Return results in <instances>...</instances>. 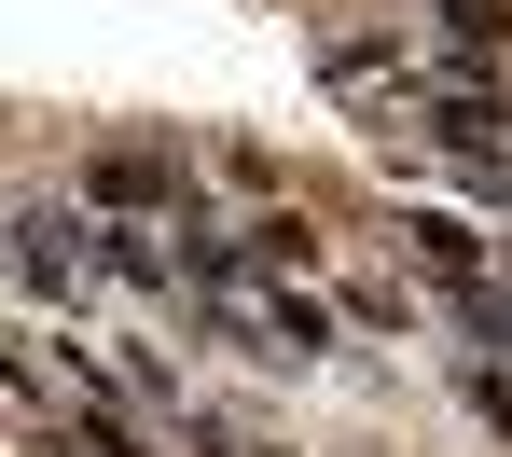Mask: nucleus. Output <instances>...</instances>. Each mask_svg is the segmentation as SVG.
<instances>
[{
    "label": "nucleus",
    "mask_w": 512,
    "mask_h": 457,
    "mask_svg": "<svg viewBox=\"0 0 512 457\" xmlns=\"http://www.w3.org/2000/svg\"><path fill=\"white\" fill-rule=\"evenodd\" d=\"M0 277H28V291L70 305V291L97 277V222H84V208H28V222L0 236Z\"/></svg>",
    "instance_id": "f257e3e1"
},
{
    "label": "nucleus",
    "mask_w": 512,
    "mask_h": 457,
    "mask_svg": "<svg viewBox=\"0 0 512 457\" xmlns=\"http://www.w3.org/2000/svg\"><path fill=\"white\" fill-rule=\"evenodd\" d=\"M84 194H97V208H180V153H167V139H97Z\"/></svg>",
    "instance_id": "f03ea898"
},
{
    "label": "nucleus",
    "mask_w": 512,
    "mask_h": 457,
    "mask_svg": "<svg viewBox=\"0 0 512 457\" xmlns=\"http://www.w3.org/2000/svg\"><path fill=\"white\" fill-rule=\"evenodd\" d=\"M402 236H416V264L443 277V291H485V236H471V222H443V208H402Z\"/></svg>",
    "instance_id": "7ed1b4c3"
},
{
    "label": "nucleus",
    "mask_w": 512,
    "mask_h": 457,
    "mask_svg": "<svg viewBox=\"0 0 512 457\" xmlns=\"http://www.w3.org/2000/svg\"><path fill=\"white\" fill-rule=\"evenodd\" d=\"M97 264H111V277H167V250H153L139 222H111V236H97Z\"/></svg>",
    "instance_id": "20e7f679"
},
{
    "label": "nucleus",
    "mask_w": 512,
    "mask_h": 457,
    "mask_svg": "<svg viewBox=\"0 0 512 457\" xmlns=\"http://www.w3.org/2000/svg\"><path fill=\"white\" fill-rule=\"evenodd\" d=\"M457 388H471V416H485V430H499V444H512V374H499V361H471V374H457Z\"/></svg>",
    "instance_id": "39448f33"
}]
</instances>
